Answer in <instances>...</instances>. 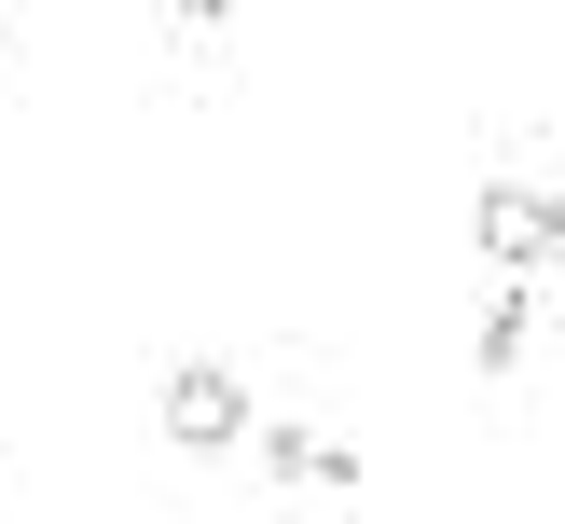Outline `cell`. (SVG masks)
Here are the masks:
<instances>
[{
  "label": "cell",
  "mask_w": 565,
  "mask_h": 524,
  "mask_svg": "<svg viewBox=\"0 0 565 524\" xmlns=\"http://www.w3.org/2000/svg\"><path fill=\"white\" fill-rule=\"evenodd\" d=\"M152 414H166V441H180V456H221V441H248V386L221 373V359H180Z\"/></svg>",
  "instance_id": "6da1fadb"
},
{
  "label": "cell",
  "mask_w": 565,
  "mask_h": 524,
  "mask_svg": "<svg viewBox=\"0 0 565 524\" xmlns=\"http://www.w3.org/2000/svg\"><path fill=\"white\" fill-rule=\"evenodd\" d=\"M469 248H483V263L524 290V276L552 263V193H539V180H483V207H469Z\"/></svg>",
  "instance_id": "7a4b0ae2"
},
{
  "label": "cell",
  "mask_w": 565,
  "mask_h": 524,
  "mask_svg": "<svg viewBox=\"0 0 565 524\" xmlns=\"http://www.w3.org/2000/svg\"><path fill=\"white\" fill-rule=\"evenodd\" d=\"M248 456H263L276 483H318V428H290V414H263V428H248Z\"/></svg>",
  "instance_id": "3957f363"
},
{
  "label": "cell",
  "mask_w": 565,
  "mask_h": 524,
  "mask_svg": "<svg viewBox=\"0 0 565 524\" xmlns=\"http://www.w3.org/2000/svg\"><path fill=\"white\" fill-rule=\"evenodd\" d=\"M524 331H539V303H524V290H497V303H483V345H469V359H483V373H511V359H524Z\"/></svg>",
  "instance_id": "277c9868"
},
{
  "label": "cell",
  "mask_w": 565,
  "mask_h": 524,
  "mask_svg": "<svg viewBox=\"0 0 565 524\" xmlns=\"http://www.w3.org/2000/svg\"><path fill=\"white\" fill-rule=\"evenodd\" d=\"M552 263H565V193H552Z\"/></svg>",
  "instance_id": "5b68a950"
}]
</instances>
